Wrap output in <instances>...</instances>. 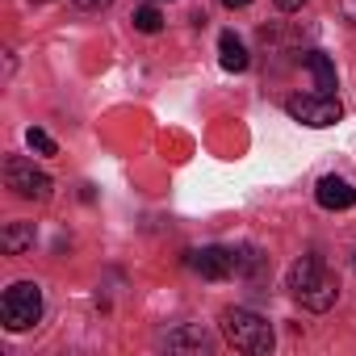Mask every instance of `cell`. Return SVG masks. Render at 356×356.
<instances>
[{"label":"cell","instance_id":"obj_6","mask_svg":"<svg viewBox=\"0 0 356 356\" xmlns=\"http://www.w3.org/2000/svg\"><path fill=\"white\" fill-rule=\"evenodd\" d=\"M189 264H193L206 281H227V277L239 273V252H231V248H202V252H193Z\"/></svg>","mask_w":356,"mask_h":356},{"label":"cell","instance_id":"obj_10","mask_svg":"<svg viewBox=\"0 0 356 356\" xmlns=\"http://www.w3.org/2000/svg\"><path fill=\"white\" fill-rule=\"evenodd\" d=\"M34 222H9L5 231H0V248H5V256H22L34 248Z\"/></svg>","mask_w":356,"mask_h":356},{"label":"cell","instance_id":"obj_4","mask_svg":"<svg viewBox=\"0 0 356 356\" xmlns=\"http://www.w3.org/2000/svg\"><path fill=\"white\" fill-rule=\"evenodd\" d=\"M285 113L293 122H302V126L323 130V126H335L343 118V105L335 101V92H302V97H289L285 101Z\"/></svg>","mask_w":356,"mask_h":356},{"label":"cell","instance_id":"obj_16","mask_svg":"<svg viewBox=\"0 0 356 356\" xmlns=\"http://www.w3.org/2000/svg\"><path fill=\"white\" fill-rule=\"evenodd\" d=\"M302 5H306V0H277V9H281V13H298Z\"/></svg>","mask_w":356,"mask_h":356},{"label":"cell","instance_id":"obj_1","mask_svg":"<svg viewBox=\"0 0 356 356\" xmlns=\"http://www.w3.org/2000/svg\"><path fill=\"white\" fill-rule=\"evenodd\" d=\"M289 293H293L306 310L323 314V310L335 306V298H339V281H335V273H331L318 256H302V260L289 264Z\"/></svg>","mask_w":356,"mask_h":356},{"label":"cell","instance_id":"obj_7","mask_svg":"<svg viewBox=\"0 0 356 356\" xmlns=\"http://www.w3.org/2000/svg\"><path fill=\"white\" fill-rule=\"evenodd\" d=\"M314 197H318L323 210H352L356 206V189L343 181V176H323L318 189H314Z\"/></svg>","mask_w":356,"mask_h":356},{"label":"cell","instance_id":"obj_12","mask_svg":"<svg viewBox=\"0 0 356 356\" xmlns=\"http://www.w3.org/2000/svg\"><path fill=\"white\" fill-rule=\"evenodd\" d=\"M134 30H138V34H159V30H163L159 9H155V5H143V9L134 13Z\"/></svg>","mask_w":356,"mask_h":356},{"label":"cell","instance_id":"obj_9","mask_svg":"<svg viewBox=\"0 0 356 356\" xmlns=\"http://www.w3.org/2000/svg\"><path fill=\"white\" fill-rule=\"evenodd\" d=\"M218 55H222V67L227 72H248V63H252V55H248V47H243V38L235 30H227L218 38Z\"/></svg>","mask_w":356,"mask_h":356},{"label":"cell","instance_id":"obj_2","mask_svg":"<svg viewBox=\"0 0 356 356\" xmlns=\"http://www.w3.org/2000/svg\"><path fill=\"white\" fill-rule=\"evenodd\" d=\"M222 335L239 352H252V356H268L273 352V327L256 310H243V306L222 310Z\"/></svg>","mask_w":356,"mask_h":356},{"label":"cell","instance_id":"obj_8","mask_svg":"<svg viewBox=\"0 0 356 356\" xmlns=\"http://www.w3.org/2000/svg\"><path fill=\"white\" fill-rule=\"evenodd\" d=\"M163 343H168L172 352H210V348H214V339H210L206 327H181V331H172Z\"/></svg>","mask_w":356,"mask_h":356},{"label":"cell","instance_id":"obj_5","mask_svg":"<svg viewBox=\"0 0 356 356\" xmlns=\"http://www.w3.org/2000/svg\"><path fill=\"white\" fill-rule=\"evenodd\" d=\"M5 185L26 202H47L51 197V176L42 168H34V159H26V155L5 159Z\"/></svg>","mask_w":356,"mask_h":356},{"label":"cell","instance_id":"obj_18","mask_svg":"<svg viewBox=\"0 0 356 356\" xmlns=\"http://www.w3.org/2000/svg\"><path fill=\"white\" fill-rule=\"evenodd\" d=\"M30 5H47V0H30Z\"/></svg>","mask_w":356,"mask_h":356},{"label":"cell","instance_id":"obj_15","mask_svg":"<svg viewBox=\"0 0 356 356\" xmlns=\"http://www.w3.org/2000/svg\"><path fill=\"white\" fill-rule=\"evenodd\" d=\"M72 5H76V9H88V13H92V9H105V5H113V0H72Z\"/></svg>","mask_w":356,"mask_h":356},{"label":"cell","instance_id":"obj_3","mask_svg":"<svg viewBox=\"0 0 356 356\" xmlns=\"http://www.w3.org/2000/svg\"><path fill=\"white\" fill-rule=\"evenodd\" d=\"M0 318L9 331H30L42 318V289L34 281H13L0 298Z\"/></svg>","mask_w":356,"mask_h":356},{"label":"cell","instance_id":"obj_11","mask_svg":"<svg viewBox=\"0 0 356 356\" xmlns=\"http://www.w3.org/2000/svg\"><path fill=\"white\" fill-rule=\"evenodd\" d=\"M306 67H310L318 92H331V88H335V63H331L323 51H310V55H306Z\"/></svg>","mask_w":356,"mask_h":356},{"label":"cell","instance_id":"obj_17","mask_svg":"<svg viewBox=\"0 0 356 356\" xmlns=\"http://www.w3.org/2000/svg\"><path fill=\"white\" fill-rule=\"evenodd\" d=\"M222 5H227V9H248L252 0H222Z\"/></svg>","mask_w":356,"mask_h":356},{"label":"cell","instance_id":"obj_14","mask_svg":"<svg viewBox=\"0 0 356 356\" xmlns=\"http://www.w3.org/2000/svg\"><path fill=\"white\" fill-rule=\"evenodd\" d=\"M339 13H343V22L356 26V0H339Z\"/></svg>","mask_w":356,"mask_h":356},{"label":"cell","instance_id":"obj_13","mask_svg":"<svg viewBox=\"0 0 356 356\" xmlns=\"http://www.w3.org/2000/svg\"><path fill=\"white\" fill-rule=\"evenodd\" d=\"M26 143H30L38 155H55V151H59V147H55V138H51L47 130H38V126H30V130H26Z\"/></svg>","mask_w":356,"mask_h":356}]
</instances>
